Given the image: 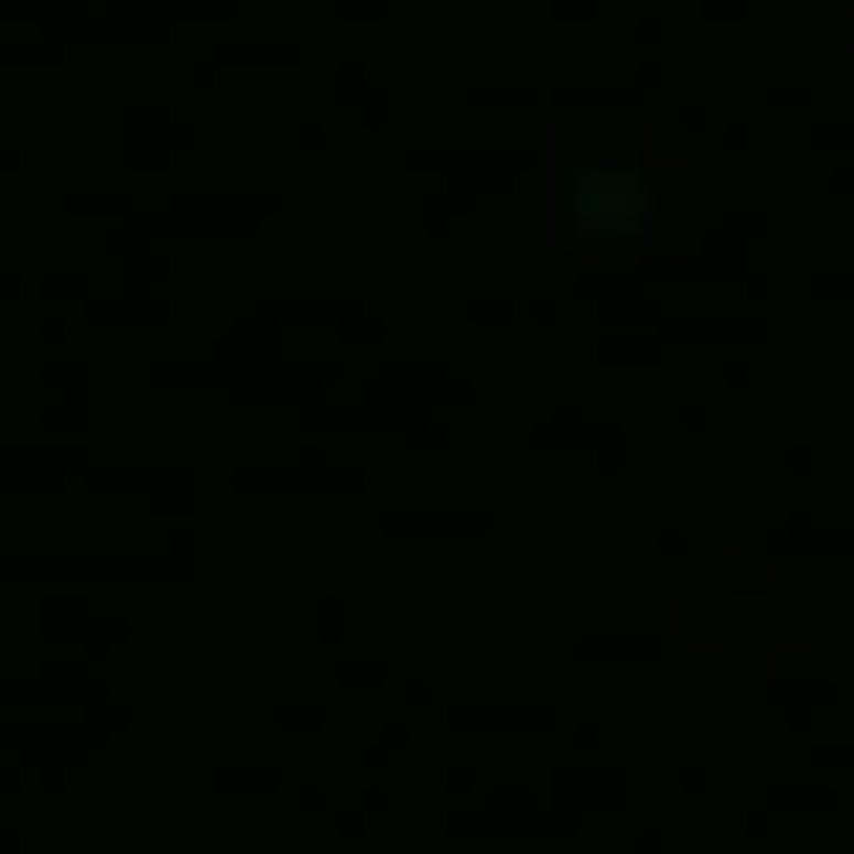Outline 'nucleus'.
<instances>
[{
  "label": "nucleus",
  "mask_w": 854,
  "mask_h": 854,
  "mask_svg": "<svg viewBox=\"0 0 854 854\" xmlns=\"http://www.w3.org/2000/svg\"><path fill=\"white\" fill-rule=\"evenodd\" d=\"M534 791H491V811H451V834H577V814L538 811Z\"/></svg>",
  "instance_id": "obj_1"
},
{
  "label": "nucleus",
  "mask_w": 854,
  "mask_h": 854,
  "mask_svg": "<svg viewBox=\"0 0 854 854\" xmlns=\"http://www.w3.org/2000/svg\"><path fill=\"white\" fill-rule=\"evenodd\" d=\"M90 661H44V684H0V704H97L107 684L87 681Z\"/></svg>",
  "instance_id": "obj_2"
},
{
  "label": "nucleus",
  "mask_w": 854,
  "mask_h": 854,
  "mask_svg": "<svg viewBox=\"0 0 854 854\" xmlns=\"http://www.w3.org/2000/svg\"><path fill=\"white\" fill-rule=\"evenodd\" d=\"M554 808L621 811V768H554Z\"/></svg>",
  "instance_id": "obj_3"
},
{
  "label": "nucleus",
  "mask_w": 854,
  "mask_h": 854,
  "mask_svg": "<svg viewBox=\"0 0 854 854\" xmlns=\"http://www.w3.org/2000/svg\"><path fill=\"white\" fill-rule=\"evenodd\" d=\"M447 727H554L551 704H451Z\"/></svg>",
  "instance_id": "obj_4"
},
{
  "label": "nucleus",
  "mask_w": 854,
  "mask_h": 854,
  "mask_svg": "<svg viewBox=\"0 0 854 854\" xmlns=\"http://www.w3.org/2000/svg\"><path fill=\"white\" fill-rule=\"evenodd\" d=\"M0 745L24 748V745H84V748H104L107 731H97L90 724L84 727H0Z\"/></svg>",
  "instance_id": "obj_5"
},
{
  "label": "nucleus",
  "mask_w": 854,
  "mask_h": 854,
  "mask_svg": "<svg viewBox=\"0 0 854 854\" xmlns=\"http://www.w3.org/2000/svg\"><path fill=\"white\" fill-rule=\"evenodd\" d=\"M128 638V621H80L67 631L57 635V641H84L87 645V661H104L110 641Z\"/></svg>",
  "instance_id": "obj_6"
},
{
  "label": "nucleus",
  "mask_w": 854,
  "mask_h": 854,
  "mask_svg": "<svg viewBox=\"0 0 854 854\" xmlns=\"http://www.w3.org/2000/svg\"><path fill=\"white\" fill-rule=\"evenodd\" d=\"M87 748L84 745H24L21 768H84Z\"/></svg>",
  "instance_id": "obj_7"
},
{
  "label": "nucleus",
  "mask_w": 854,
  "mask_h": 854,
  "mask_svg": "<svg viewBox=\"0 0 854 854\" xmlns=\"http://www.w3.org/2000/svg\"><path fill=\"white\" fill-rule=\"evenodd\" d=\"M217 791H274L278 768H214Z\"/></svg>",
  "instance_id": "obj_8"
},
{
  "label": "nucleus",
  "mask_w": 854,
  "mask_h": 854,
  "mask_svg": "<svg viewBox=\"0 0 854 854\" xmlns=\"http://www.w3.org/2000/svg\"><path fill=\"white\" fill-rule=\"evenodd\" d=\"M601 658H615V661H628V658H658L655 645H628V641H581L577 645V661H601Z\"/></svg>",
  "instance_id": "obj_9"
},
{
  "label": "nucleus",
  "mask_w": 854,
  "mask_h": 854,
  "mask_svg": "<svg viewBox=\"0 0 854 854\" xmlns=\"http://www.w3.org/2000/svg\"><path fill=\"white\" fill-rule=\"evenodd\" d=\"M431 528V531H457V528H477L487 531V518H474V521H451V518H421V521H401V518H388V531H401V528Z\"/></svg>",
  "instance_id": "obj_10"
},
{
  "label": "nucleus",
  "mask_w": 854,
  "mask_h": 854,
  "mask_svg": "<svg viewBox=\"0 0 854 854\" xmlns=\"http://www.w3.org/2000/svg\"><path fill=\"white\" fill-rule=\"evenodd\" d=\"M87 724L97 731L107 727H128V704H110V701H97L87 704Z\"/></svg>",
  "instance_id": "obj_11"
},
{
  "label": "nucleus",
  "mask_w": 854,
  "mask_h": 854,
  "mask_svg": "<svg viewBox=\"0 0 854 854\" xmlns=\"http://www.w3.org/2000/svg\"><path fill=\"white\" fill-rule=\"evenodd\" d=\"M340 681L344 684H381L385 661H340Z\"/></svg>",
  "instance_id": "obj_12"
},
{
  "label": "nucleus",
  "mask_w": 854,
  "mask_h": 854,
  "mask_svg": "<svg viewBox=\"0 0 854 854\" xmlns=\"http://www.w3.org/2000/svg\"><path fill=\"white\" fill-rule=\"evenodd\" d=\"M278 724L281 727H321V704H281Z\"/></svg>",
  "instance_id": "obj_13"
},
{
  "label": "nucleus",
  "mask_w": 854,
  "mask_h": 854,
  "mask_svg": "<svg viewBox=\"0 0 854 854\" xmlns=\"http://www.w3.org/2000/svg\"><path fill=\"white\" fill-rule=\"evenodd\" d=\"M321 638L324 641L340 638V597H324L321 601Z\"/></svg>",
  "instance_id": "obj_14"
},
{
  "label": "nucleus",
  "mask_w": 854,
  "mask_h": 854,
  "mask_svg": "<svg viewBox=\"0 0 854 854\" xmlns=\"http://www.w3.org/2000/svg\"><path fill=\"white\" fill-rule=\"evenodd\" d=\"M447 791H471V768H447Z\"/></svg>",
  "instance_id": "obj_15"
},
{
  "label": "nucleus",
  "mask_w": 854,
  "mask_h": 854,
  "mask_svg": "<svg viewBox=\"0 0 854 854\" xmlns=\"http://www.w3.org/2000/svg\"><path fill=\"white\" fill-rule=\"evenodd\" d=\"M340 834H364V814L360 811H340Z\"/></svg>",
  "instance_id": "obj_16"
},
{
  "label": "nucleus",
  "mask_w": 854,
  "mask_h": 854,
  "mask_svg": "<svg viewBox=\"0 0 854 854\" xmlns=\"http://www.w3.org/2000/svg\"><path fill=\"white\" fill-rule=\"evenodd\" d=\"M408 745V727H385V748H404Z\"/></svg>",
  "instance_id": "obj_17"
},
{
  "label": "nucleus",
  "mask_w": 854,
  "mask_h": 854,
  "mask_svg": "<svg viewBox=\"0 0 854 854\" xmlns=\"http://www.w3.org/2000/svg\"><path fill=\"white\" fill-rule=\"evenodd\" d=\"M64 771L67 768H44V791H64Z\"/></svg>",
  "instance_id": "obj_18"
},
{
  "label": "nucleus",
  "mask_w": 854,
  "mask_h": 854,
  "mask_svg": "<svg viewBox=\"0 0 854 854\" xmlns=\"http://www.w3.org/2000/svg\"><path fill=\"white\" fill-rule=\"evenodd\" d=\"M574 742H577V748H597V727H577Z\"/></svg>",
  "instance_id": "obj_19"
},
{
  "label": "nucleus",
  "mask_w": 854,
  "mask_h": 854,
  "mask_svg": "<svg viewBox=\"0 0 854 854\" xmlns=\"http://www.w3.org/2000/svg\"><path fill=\"white\" fill-rule=\"evenodd\" d=\"M360 765L364 768H385V748H364Z\"/></svg>",
  "instance_id": "obj_20"
},
{
  "label": "nucleus",
  "mask_w": 854,
  "mask_h": 854,
  "mask_svg": "<svg viewBox=\"0 0 854 854\" xmlns=\"http://www.w3.org/2000/svg\"><path fill=\"white\" fill-rule=\"evenodd\" d=\"M18 788H21V771L18 768L0 771V791H18Z\"/></svg>",
  "instance_id": "obj_21"
},
{
  "label": "nucleus",
  "mask_w": 854,
  "mask_h": 854,
  "mask_svg": "<svg viewBox=\"0 0 854 854\" xmlns=\"http://www.w3.org/2000/svg\"><path fill=\"white\" fill-rule=\"evenodd\" d=\"M364 811H385V791H364Z\"/></svg>",
  "instance_id": "obj_22"
},
{
  "label": "nucleus",
  "mask_w": 854,
  "mask_h": 854,
  "mask_svg": "<svg viewBox=\"0 0 854 854\" xmlns=\"http://www.w3.org/2000/svg\"><path fill=\"white\" fill-rule=\"evenodd\" d=\"M321 791H301V811H321Z\"/></svg>",
  "instance_id": "obj_23"
},
{
  "label": "nucleus",
  "mask_w": 854,
  "mask_h": 854,
  "mask_svg": "<svg viewBox=\"0 0 854 854\" xmlns=\"http://www.w3.org/2000/svg\"><path fill=\"white\" fill-rule=\"evenodd\" d=\"M0 854H21V837L18 834H0Z\"/></svg>",
  "instance_id": "obj_24"
},
{
  "label": "nucleus",
  "mask_w": 854,
  "mask_h": 854,
  "mask_svg": "<svg viewBox=\"0 0 854 854\" xmlns=\"http://www.w3.org/2000/svg\"><path fill=\"white\" fill-rule=\"evenodd\" d=\"M408 704H428V684H408Z\"/></svg>",
  "instance_id": "obj_25"
},
{
  "label": "nucleus",
  "mask_w": 854,
  "mask_h": 854,
  "mask_svg": "<svg viewBox=\"0 0 854 854\" xmlns=\"http://www.w3.org/2000/svg\"><path fill=\"white\" fill-rule=\"evenodd\" d=\"M641 851H651V854H655V851H658V837H655V834L641 837Z\"/></svg>",
  "instance_id": "obj_26"
},
{
  "label": "nucleus",
  "mask_w": 854,
  "mask_h": 854,
  "mask_svg": "<svg viewBox=\"0 0 854 854\" xmlns=\"http://www.w3.org/2000/svg\"><path fill=\"white\" fill-rule=\"evenodd\" d=\"M495 854H505V851H495ZM518 854H531V851H518ZM541 854H554V851H541Z\"/></svg>",
  "instance_id": "obj_27"
},
{
  "label": "nucleus",
  "mask_w": 854,
  "mask_h": 854,
  "mask_svg": "<svg viewBox=\"0 0 854 854\" xmlns=\"http://www.w3.org/2000/svg\"><path fill=\"white\" fill-rule=\"evenodd\" d=\"M21 854H24V851H21Z\"/></svg>",
  "instance_id": "obj_28"
}]
</instances>
